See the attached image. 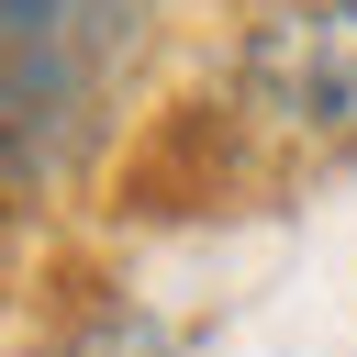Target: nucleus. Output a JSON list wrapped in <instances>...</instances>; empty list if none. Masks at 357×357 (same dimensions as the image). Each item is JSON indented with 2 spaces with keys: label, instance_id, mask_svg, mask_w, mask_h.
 <instances>
[{
  "label": "nucleus",
  "instance_id": "1",
  "mask_svg": "<svg viewBox=\"0 0 357 357\" xmlns=\"http://www.w3.org/2000/svg\"><path fill=\"white\" fill-rule=\"evenodd\" d=\"M167 0H0V201H56L123 123Z\"/></svg>",
  "mask_w": 357,
  "mask_h": 357
},
{
  "label": "nucleus",
  "instance_id": "2",
  "mask_svg": "<svg viewBox=\"0 0 357 357\" xmlns=\"http://www.w3.org/2000/svg\"><path fill=\"white\" fill-rule=\"evenodd\" d=\"M234 100L290 145H357V0H245Z\"/></svg>",
  "mask_w": 357,
  "mask_h": 357
},
{
  "label": "nucleus",
  "instance_id": "3",
  "mask_svg": "<svg viewBox=\"0 0 357 357\" xmlns=\"http://www.w3.org/2000/svg\"><path fill=\"white\" fill-rule=\"evenodd\" d=\"M67 357H178V335H167L156 312H134V301H100V312H89V335H78Z\"/></svg>",
  "mask_w": 357,
  "mask_h": 357
},
{
  "label": "nucleus",
  "instance_id": "4",
  "mask_svg": "<svg viewBox=\"0 0 357 357\" xmlns=\"http://www.w3.org/2000/svg\"><path fill=\"white\" fill-rule=\"evenodd\" d=\"M45 357H67V346H45Z\"/></svg>",
  "mask_w": 357,
  "mask_h": 357
}]
</instances>
